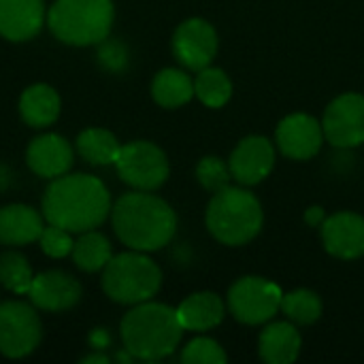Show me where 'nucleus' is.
I'll return each instance as SVG.
<instances>
[{"instance_id":"nucleus-1","label":"nucleus","mask_w":364,"mask_h":364,"mask_svg":"<svg viewBox=\"0 0 364 364\" xmlns=\"http://www.w3.org/2000/svg\"><path fill=\"white\" fill-rule=\"evenodd\" d=\"M111 213V196L94 175H60L43 196V215L68 232H85L100 226Z\"/></svg>"},{"instance_id":"nucleus-2","label":"nucleus","mask_w":364,"mask_h":364,"mask_svg":"<svg viewBox=\"0 0 364 364\" xmlns=\"http://www.w3.org/2000/svg\"><path fill=\"white\" fill-rule=\"evenodd\" d=\"M115 235L124 245L136 252H156L175 237L177 215L162 198L154 194H124L111 209Z\"/></svg>"},{"instance_id":"nucleus-3","label":"nucleus","mask_w":364,"mask_h":364,"mask_svg":"<svg viewBox=\"0 0 364 364\" xmlns=\"http://www.w3.org/2000/svg\"><path fill=\"white\" fill-rule=\"evenodd\" d=\"M183 335L177 309L162 303H139L122 320V339L130 356L160 360L175 352Z\"/></svg>"},{"instance_id":"nucleus-4","label":"nucleus","mask_w":364,"mask_h":364,"mask_svg":"<svg viewBox=\"0 0 364 364\" xmlns=\"http://www.w3.org/2000/svg\"><path fill=\"white\" fill-rule=\"evenodd\" d=\"M264 215L258 198L243 188H224L207 207V228L224 245H245L262 228Z\"/></svg>"},{"instance_id":"nucleus-5","label":"nucleus","mask_w":364,"mask_h":364,"mask_svg":"<svg viewBox=\"0 0 364 364\" xmlns=\"http://www.w3.org/2000/svg\"><path fill=\"white\" fill-rule=\"evenodd\" d=\"M113 15L111 0H55L47 23L58 41L83 47L102 43L109 36Z\"/></svg>"},{"instance_id":"nucleus-6","label":"nucleus","mask_w":364,"mask_h":364,"mask_svg":"<svg viewBox=\"0 0 364 364\" xmlns=\"http://www.w3.org/2000/svg\"><path fill=\"white\" fill-rule=\"evenodd\" d=\"M162 286V273L158 264L141 252H128L113 256L102 275L105 294L122 305H139L158 294Z\"/></svg>"},{"instance_id":"nucleus-7","label":"nucleus","mask_w":364,"mask_h":364,"mask_svg":"<svg viewBox=\"0 0 364 364\" xmlns=\"http://www.w3.org/2000/svg\"><path fill=\"white\" fill-rule=\"evenodd\" d=\"M284 292L277 284L262 277H241L228 292L230 314L250 326L269 322L282 307Z\"/></svg>"},{"instance_id":"nucleus-8","label":"nucleus","mask_w":364,"mask_h":364,"mask_svg":"<svg viewBox=\"0 0 364 364\" xmlns=\"http://www.w3.org/2000/svg\"><path fill=\"white\" fill-rule=\"evenodd\" d=\"M119 177L143 192L160 188L168 177V160L164 151L149 141H134L119 149L115 160Z\"/></svg>"},{"instance_id":"nucleus-9","label":"nucleus","mask_w":364,"mask_h":364,"mask_svg":"<svg viewBox=\"0 0 364 364\" xmlns=\"http://www.w3.org/2000/svg\"><path fill=\"white\" fill-rule=\"evenodd\" d=\"M43 337L36 311L19 301L0 305V354L6 358H23L32 354Z\"/></svg>"},{"instance_id":"nucleus-10","label":"nucleus","mask_w":364,"mask_h":364,"mask_svg":"<svg viewBox=\"0 0 364 364\" xmlns=\"http://www.w3.org/2000/svg\"><path fill=\"white\" fill-rule=\"evenodd\" d=\"M324 136L335 147H358L364 143V96L343 94L324 113Z\"/></svg>"},{"instance_id":"nucleus-11","label":"nucleus","mask_w":364,"mask_h":364,"mask_svg":"<svg viewBox=\"0 0 364 364\" xmlns=\"http://www.w3.org/2000/svg\"><path fill=\"white\" fill-rule=\"evenodd\" d=\"M175 58L192 70H203L218 53V34L205 19H186L173 36Z\"/></svg>"},{"instance_id":"nucleus-12","label":"nucleus","mask_w":364,"mask_h":364,"mask_svg":"<svg viewBox=\"0 0 364 364\" xmlns=\"http://www.w3.org/2000/svg\"><path fill=\"white\" fill-rule=\"evenodd\" d=\"M275 141L284 156L292 160H309L322 147L324 128L316 117L305 113H294L279 122Z\"/></svg>"},{"instance_id":"nucleus-13","label":"nucleus","mask_w":364,"mask_h":364,"mask_svg":"<svg viewBox=\"0 0 364 364\" xmlns=\"http://www.w3.org/2000/svg\"><path fill=\"white\" fill-rule=\"evenodd\" d=\"M273 164H275V149L271 141H267L264 136L243 139L235 147L228 160L232 179H237L241 186L260 183L264 177H269V173L273 171Z\"/></svg>"},{"instance_id":"nucleus-14","label":"nucleus","mask_w":364,"mask_h":364,"mask_svg":"<svg viewBox=\"0 0 364 364\" xmlns=\"http://www.w3.org/2000/svg\"><path fill=\"white\" fill-rule=\"evenodd\" d=\"M322 241L331 256L356 260L364 256V218L341 211L322 222Z\"/></svg>"},{"instance_id":"nucleus-15","label":"nucleus","mask_w":364,"mask_h":364,"mask_svg":"<svg viewBox=\"0 0 364 364\" xmlns=\"http://www.w3.org/2000/svg\"><path fill=\"white\" fill-rule=\"evenodd\" d=\"M34 307L45 311H64L79 303L81 286L79 282L64 271H45L32 279L28 292Z\"/></svg>"},{"instance_id":"nucleus-16","label":"nucleus","mask_w":364,"mask_h":364,"mask_svg":"<svg viewBox=\"0 0 364 364\" xmlns=\"http://www.w3.org/2000/svg\"><path fill=\"white\" fill-rule=\"evenodd\" d=\"M45 23L43 0H0V36L9 41H28Z\"/></svg>"},{"instance_id":"nucleus-17","label":"nucleus","mask_w":364,"mask_h":364,"mask_svg":"<svg viewBox=\"0 0 364 364\" xmlns=\"http://www.w3.org/2000/svg\"><path fill=\"white\" fill-rule=\"evenodd\" d=\"M26 162L38 177L55 179L60 175H66V171L73 166V149L60 134H43L36 136L26 151Z\"/></svg>"},{"instance_id":"nucleus-18","label":"nucleus","mask_w":364,"mask_h":364,"mask_svg":"<svg viewBox=\"0 0 364 364\" xmlns=\"http://www.w3.org/2000/svg\"><path fill=\"white\" fill-rule=\"evenodd\" d=\"M43 218L26 205H9L0 209V243L26 245L38 241L43 232Z\"/></svg>"},{"instance_id":"nucleus-19","label":"nucleus","mask_w":364,"mask_h":364,"mask_svg":"<svg viewBox=\"0 0 364 364\" xmlns=\"http://www.w3.org/2000/svg\"><path fill=\"white\" fill-rule=\"evenodd\" d=\"M177 316L183 331H209L224 320V303L213 292H196L177 307Z\"/></svg>"},{"instance_id":"nucleus-20","label":"nucleus","mask_w":364,"mask_h":364,"mask_svg":"<svg viewBox=\"0 0 364 364\" xmlns=\"http://www.w3.org/2000/svg\"><path fill=\"white\" fill-rule=\"evenodd\" d=\"M260 356L269 364H290L301 354V335L290 322H275L260 335Z\"/></svg>"},{"instance_id":"nucleus-21","label":"nucleus","mask_w":364,"mask_h":364,"mask_svg":"<svg viewBox=\"0 0 364 364\" xmlns=\"http://www.w3.org/2000/svg\"><path fill=\"white\" fill-rule=\"evenodd\" d=\"M19 113L32 128H45L60 115V96L45 83L30 85L19 98Z\"/></svg>"},{"instance_id":"nucleus-22","label":"nucleus","mask_w":364,"mask_h":364,"mask_svg":"<svg viewBox=\"0 0 364 364\" xmlns=\"http://www.w3.org/2000/svg\"><path fill=\"white\" fill-rule=\"evenodd\" d=\"M151 96L160 107L177 109L192 100L194 96V81L177 68H164L154 77Z\"/></svg>"},{"instance_id":"nucleus-23","label":"nucleus","mask_w":364,"mask_h":364,"mask_svg":"<svg viewBox=\"0 0 364 364\" xmlns=\"http://www.w3.org/2000/svg\"><path fill=\"white\" fill-rule=\"evenodd\" d=\"M122 145L117 143L115 134L105 128H87L77 136V151L96 166L115 164Z\"/></svg>"},{"instance_id":"nucleus-24","label":"nucleus","mask_w":364,"mask_h":364,"mask_svg":"<svg viewBox=\"0 0 364 364\" xmlns=\"http://www.w3.org/2000/svg\"><path fill=\"white\" fill-rule=\"evenodd\" d=\"M70 254H73L75 264L85 273H96L105 269L107 262L113 258L111 243L107 241V237L94 230H85L81 239L73 245Z\"/></svg>"},{"instance_id":"nucleus-25","label":"nucleus","mask_w":364,"mask_h":364,"mask_svg":"<svg viewBox=\"0 0 364 364\" xmlns=\"http://www.w3.org/2000/svg\"><path fill=\"white\" fill-rule=\"evenodd\" d=\"M194 94L198 96V100L211 109H220L224 107L230 96H232V83L228 79V75L222 68H203L196 75L194 81Z\"/></svg>"},{"instance_id":"nucleus-26","label":"nucleus","mask_w":364,"mask_h":364,"mask_svg":"<svg viewBox=\"0 0 364 364\" xmlns=\"http://www.w3.org/2000/svg\"><path fill=\"white\" fill-rule=\"evenodd\" d=\"M290 322H296L301 326H309L322 316V301L311 290H294L290 294H284L282 307H279Z\"/></svg>"},{"instance_id":"nucleus-27","label":"nucleus","mask_w":364,"mask_h":364,"mask_svg":"<svg viewBox=\"0 0 364 364\" xmlns=\"http://www.w3.org/2000/svg\"><path fill=\"white\" fill-rule=\"evenodd\" d=\"M32 269L28 260L17 252H4L0 254V284L15 292V294H28L32 288Z\"/></svg>"},{"instance_id":"nucleus-28","label":"nucleus","mask_w":364,"mask_h":364,"mask_svg":"<svg viewBox=\"0 0 364 364\" xmlns=\"http://www.w3.org/2000/svg\"><path fill=\"white\" fill-rule=\"evenodd\" d=\"M196 179L200 181V186L209 192H220L224 188L230 186V179H232V173H230V166L218 158V156H207L198 162L196 166Z\"/></svg>"},{"instance_id":"nucleus-29","label":"nucleus","mask_w":364,"mask_h":364,"mask_svg":"<svg viewBox=\"0 0 364 364\" xmlns=\"http://www.w3.org/2000/svg\"><path fill=\"white\" fill-rule=\"evenodd\" d=\"M181 363L186 364H224L226 363V354L220 348L218 341L213 339H205L198 337L194 341H190L183 352H181Z\"/></svg>"},{"instance_id":"nucleus-30","label":"nucleus","mask_w":364,"mask_h":364,"mask_svg":"<svg viewBox=\"0 0 364 364\" xmlns=\"http://www.w3.org/2000/svg\"><path fill=\"white\" fill-rule=\"evenodd\" d=\"M41 250L49 256V258H64L73 252V239H70V232L55 226V224H49L43 228L41 237Z\"/></svg>"},{"instance_id":"nucleus-31","label":"nucleus","mask_w":364,"mask_h":364,"mask_svg":"<svg viewBox=\"0 0 364 364\" xmlns=\"http://www.w3.org/2000/svg\"><path fill=\"white\" fill-rule=\"evenodd\" d=\"M100 62H102L107 68H111V70L124 68V64H126V51H124V47L117 45V43H107V45H102V49H100Z\"/></svg>"},{"instance_id":"nucleus-32","label":"nucleus","mask_w":364,"mask_h":364,"mask_svg":"<svg viewBox=\"0 0 364 364\" xmlns=\"http://www.w3.org/2000/svg\"><path fill=\"white\" fill-rule=\"evenodd\" d=\"M324 220V211L320 209V207H314V209H309L307 211V224H320Z\"/></svg>"},{"instance_id":"nucleus-33","label":"nucleus","mask_w":364,"mask_h":364,"mask_svg":"<svg viewBox=\"0 0 364 364\" xmlns=\"http://www.w3.org/2000/svg\"><path fill=\"white\" fill-rule=\"evenodd\" d=\"M83 363H109V358L102 356V354H94V356H85Z\"/></svg>"}]
</instances>
